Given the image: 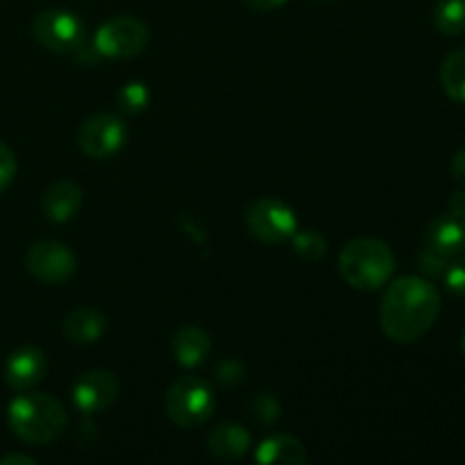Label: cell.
Wrapping results in <instances>:
<instances>
[{
  "mask_svg": "<svg viewBox=\"0 0 465 465\" xmlns=\"http://www.w3.org/2000/svg\"><path fill=\"white\" fill-rule=\"evenodd\" d=\"M127 127L114 114H95L86 118L77 132V145L91 159H109L125 145Z\"/></svg>",
  "mask_w": 465,
  "mask_h": 465,
  "instance_id": "cell-9",
  "label": "cell"
},
{
  "mask_svg": "<svg viewBox=\"0 0 465 465\" xmlns=\"http://www.w3.org/2000/svg\"><path fill=\"white\" fill-rule=\"evenodd\" d=\"M440 86L454 103L465 104V48L454 50L440 66Z\"/></svg>",
  "mask_w": 465,
  "mask_h": 465,
  "instance_id": "cell-18",
  "label": "cell"
},
{
  "mask_svg": "<svg viewBox=\"0 0 465 465\" xmlns=\"http://www.w3.org/2000/svg\"><path fill=\"white\" fill-rule=\"evenodd\" d=\"M291 243L295 254L304 262H321L327 254V239L316 230H295Z\"/></svg>",
  "mask_w": 465,
  "mask_h": 465,
  "instance_id": "cell-20",
  "label": "cell"
},
{
  "mask_svg": "<svg viewBox=\"0 0 465 465\" xmlns=\"http://www.w3.org/2000/svg\"><path fill=\"white\" fill-rule=\"evenodd\" d=\"M163 407H166L168 418L177 427L193 430V427L204 425L212 418L216 398H213L207 381L198 380V377H180L166 391Z\"/></svg>",
  "mask_w": 465,
  "mask_h": 465,
  "instance_id": "cell-4",
  "label": "cell"
},
{
  "mask_svg": "<svg viewBox=\"0 0 465 465\" xmlns=\"http://www.w3.org/2000/svg\"><path fill=\"white\" fill-rule=\"evenodd\" d=\"M150 30L134 16H116L103 23L94 36V45L100 57L130 59L148 48Z\"/></svg>",
  "mask_w": 465,
  "mask_h": 465,
  "instance_id": "cell-6",
  "label": "cell"
},
{
  "mask_svg": "<svg viewBox=\"0 0 465 465\" xmlns=\"http://www.w3.org/2000/svg\"><path fill=\"white\" fill-rule=\"evenodd\" d=\"M461 345H463V354H465V331H463V341H461Z\"/></svg>",
  "mask_w": 465,
  "mask_h": 465,
  "instance_id": "cell-31",
  "label": "cell"
},
{
  "mask_svg": "<svg viewBox=\"0 0 465 465\" xmlns=\"http://www.w3.org/2000/svg\"><path fill=\"white\" fill-rule=\"evenodd\" d=\"M445 289L457 298H465V257H457L448 263L443 272Z\"/></svg>",
  "mask_w": 465,
  "mask_h": 465,
  "instance_id": "cell-23",
  "label": "cell"
},
{
  "mask_svg": "<svg viewBox=\"0 0 465 465\" xmlns=\"http://www.w3.org/2000/svg\"><path fill=\"white\" fill-rule=\"evenodd\" d=\"M452 177L459 184L465 186V148L459 150L452 159Z\"/></svg>",
  "mask_w": 465,
  "mask_h": 465,
  "instance_id": "cell-28",
  "label": "cell"
},
{
  "mask_svg": "<svg viewBox=\"0 0 465 465\" xmlns=\"http://www.w3.org/2000/svg\"><path fill=\"white\" fill-rule=\"evenodd\" d=\"M440 316V293L430 280L416 275L391 282L380 304V325L393 343L420 341Z\"/></svg>",
  "mask_w": 465,
  "mask_h": 465,
  "instance_id": "cell-1",
  "label": "cell"
},
{
  "mask_svg": "<svg viewBox=\"0 0 465 465\" xmlns=\"http://www.w3.org/2000/svg\"><path fill=\"white\" fill-rule=\"evenodd\" d=\"M245 377V371L243 366H241L236 359H230V361H223L221 366H218V381H221L223 386H239L241 381H243Z\"/></svg>",
  "mask_w": 465,
  "mask_h": 465,
  "instance_id": "cell-26",
  "label": "cell"
},
{
  "mask_svg": "<svg viewBox=\"0 0 465 465\" xmlns=\"http://www.w3.org/2000/svg\"><path fill=\"white\" fill-rule=\"evenodd\" d=\"M32 35L45 50L73 54L86 41V27L68 9H45L32 23Z\"/></svg>",
  "mask_w": 465,
  "mask_h": 465,
  "instance_id": "cell-7",
  "label": "cell"
},
{
  "mask_svg": "<svg viewBox=\"0 0 465 465\" xmlns=\"http://www.w3.org/2000/svg\"><path fill=\"white\" fill-rule=\"evenodd\" d=\"M45 371H48L45 354L35 345H23L7 357L3 377L9 389L21 393V391L35 389L45 377Z\"/></svg>",
  "mask_w": 465,
  "mask_h": 465,
  "instance_id": "cell-11",
  "label": "cell"
},
{
  "mask_svg": "<svg viewBox=\"0 0 465 465\" xmlns=\"http://www.w3.org/2000/svg\"><path fill=\"white\" fill-rule=\"evenodd\" d=\"M16 168H18L16 154H14V150L9 148L7 143L0 141V193H3V191L14 182V177H16Z\"/></svg>",
  "mask_w": 465,
  "mask_h": 465,
  "instance_id": "cell-24",
  "label": "cell"
},
{
  "mask_svg": "<svg viewBox=\"0 0 465 465\" xmlns=\"http://www.w3.org/2000/svg\"><path fill=\"white\" fill-rule=\"evenodd\" d=\"M82 189L73 180H57L44 193V216L53 223H66L77 216L82 207Z\"/></svg>",
  "mask_w": 465,
  "mask_h": 465,
  "instance_id": "cell-13",
  "label": "cell"
},
{
  "mask_svg": "<svg viewBox=\"0 0 465 465\" xmlns=\"http://www.w3.org/2000/svg\"><path fill=\"white\" fill-rule=\"evenodd\" d=\"M104 330H107V318L89 307L73 309L62 322L64 336L75 345L98 343L103 339Z\"/></svg>",
  "mask_w": 465,
  "mask_h": 465,
  "instance_id": "cell-15",
  "label": "cell"
},
{
  "mask_svg": "<svg viewBox=\"0 0 465 465\" xmlns=\"http://www.w3.org/2000/svg\"><path fill=\"white\" fill-rule=\"evenodd\" d=\"M36 459L30 457V454H21V452H12L0 457V465H35Z\"/></svg>",
  "mask_w": 465,
  "mask_h": 465,
  "instance_id": "cell-29",
  "label": "cell"
},
{
  "mask_svg": "<svg viewBox=\"0 0 465 465\" xmlns=\"http://www.w3.org/2000/svg\"><path fill=\"white\" fill-rule=\"evenodd\" d=\"M25 268L36 282L48 286L66 284L77 271V259L71 250L57 241H39L25 254Z\"/></svg>",
  "mask_w": 465,
  "mask_h": 465,
  "instance_id": "cell-8",
  "label": "cell"
},
{
  "mask_svg": "<svg viewBox=\"0 0 465 465\" xmlns=\"http://www.w3.org/2000/svg\"><path fill=\"white\" fill-rule=\"evenodd\" d=\"M254 459L263 465H302L307 463V450L295 436L277 434L259 445Z\"/></svg>",
  "mask_w": 465,
  "mask_h": 465,
  "instance_id": "cell-17",
  "label": "cell"
},
{
  "mask_svg": "<svg viewBox=\"0 0 465 465\" xmlns=\"http://www.w3.org/2000/svg\"><path fill=\"white\" fill-rule=\"evenodd\" d=\"M434 25L448 36L465 32V0H439L434 7Z\"/></svg>",
  "mask_w": 465,
  "mask_h": 465,
  "instance_id": "cell-19",
  "label": "cell"
},
{
  "mask_svg": "<svg viewBox=\"0 0 465 465\" xmlns=\"http://www.w3.org/2000/svg\"><path fill=\"white\" fill-rule=\"evenodd\" d=\"M9 430L18 440L27 445H50L66 430V409L57 398L45 393H27L9 402L7 407Z\"/></svg>",
  "mask_w": 465,
  "mask_h": 465,
  "instance_id": "cell-2",
  "label": "cell"
},
{
  "mask_svg": "<svg viewBox=\"0 0 465 465\" xmlns=\"http://www.w3.org/2000/svg\"><path fill=\"white\" fill-rule=\"evenodd\" d=\"M250 434L243 425L236 422H221L213 427L212 434L207 436V448L212 457L218 461H239L250 448Z\"/></svg>",
  "mask_w": 465,
  "mask_h": 465,
  "instance_id": "cell-14",
  "label": "cell"
},
{
  "mask_svg": "<svg viewBox=\"0 0 465 465\" xmlns=\"http://www.w3.org/2000/svg\"><path fill=\"white\" fill-rule=\"evenodd\" d=\"M286 0H241V5L252 12H272V9L282 7Z\"/></svg>",
  "mask_w": 465,
  "mask_h": 465,
  "instance_id": "cell-27",
  "label": "cell"
},
{
  "mask_svg": "<svg viewBox=\"0 0 465 465\" xmlns=\"http://www.w3.org/2000/svg\"><path fill=\"white\" fill-rule=\"evenodd\" d=\"M245 227L257 241L280 245L291 241L298 230V216L286 203L277 198H259L245 212Z\"/></svg>",
  "mask_w": 465,
  "mask_h": 465,
  "instance_id": "cell-5",
  "label": "cell"
},
{
  "mask_svg": "<svg viewBox=\"0 0 465 465\" xmlns=\"http://www.w3.org/2000/svg\"><path fill=\"white\" fill-rule=\"evenodd\" d=\"M250 409H252V416L257 418L262 425H272V422L280 418V404L272 398L271 393H257L250 400Z\"/></svg>",
  "mask_w": 465,
  "mask_h": 465,
  "instance_id": "cell-22",
  "label": "cell"
},
{
  "mask_svg": "<svg viewBox=\"0 0 465 465\" xmlns=\"http://www.w3.org/2000/svg\"><path fill=\"white\" fill-rule=\"evenodd\" d=\"M339 272L352 289L377 291L395 272V254L384 241L363 236L350 241L339 257Z\"/></svg>",
  "mask_w": 465,
  "mask_h": 465,
  "instance_id": "cell-3",
  "label": "cell"
},
{
  "mask_svg": "<svg viewBox=\"0 0 465 465\" xmlns=\"http://www.w3.org/2000/svg\"><path fill=\"white\" fill-rule=\"evenodd\" d=\"M116 100L123 112L139 114L150 104V89L143 82H127L123 89H118Z\"/></svg>",
  "mask_w": 465,
  "mask_h": 465,
  "instance_id": "cell-21",
  "label": "cell"
},
{
  "mask_svg": "<svg viewBox=\"0 0 465 465\" xmlns=\"http://www.w3.org/2000/svg\"><path fill=\"white\" fill-rule=\"evenodd\" d=\"M450 209L465 213V191H454L452 198H450Z\"/></svg>",
  "mask_w": 465,
  "mask_h": 465,
  "instance_id": "cell-30",
  "label": "cell"
},
{
  "mask_svg": "<svg viewBox=\"0 0 465 465\" xmlns=\"http://www.w3.org/2000/svg\"><path fill=\"white\" fill-rule=\"evenodd\" d=\"M448 263H450V259L440 257L436 250L427 248L425 245V250H422V254H420V271H425L427 275H431V277H443Z\"/></svg>",
  "mask_w": 465,
  "mask_h": 465,
  "instance_id": "cell-25",
  "label": "cell"
},
{
  "mask_svg": "<svg viewBox=\"0 0 465 465\" xmlns=\"http://www.w3.org/2000/svg\"><path fill=\"white\" fill-rule=\"evenodd\" d=\"M121 393V381L107 368H94L77 377L73 402L82 413H100L112 407Z\"/></svg>",
  "mask_w": 465,
  "mask_h": 465,
  "instance_id": "cell-10",
  "label": "cell"
},
{
  "mask_svg": "<svg viewBox=\"0 0 465 465\" xmlns=\"http://www.w3.org/2000/svg\"><path fill=\"white\" fill-rule=\"evenodd\" d=\"M425 245L450 262L461 257L465 252V213L450 209L443 216L436 218L427 230Z\"/></svg>",
  "mask_w": 465,
  "mask_h": 465,
  "instance_id": "cell-12",
  "label": "cell"
},
{
  "mask_svg": "<svg viewBox=\"0 0 465 465\" xmlns=\"http://www.w3.org/2000/svg\"><path fill=\"white\" fill-rule=\"evenodd\" d=\"M173 357L180 366L195 368L207 359L209 350H212V339L204 330L195 325H184L173 334L171 341Z\"/></svg>",
  "mask_w": 465,
  "mask_h": 465,
  "instance_id": "cell-16",
  "label": "cell"
},
{
  "mask_svg": "<svg viewBox=\"0 0 465 465\" xmlns=\"http://www.w3.org/2000/svg\"><path fill=\"white\" fill-rule=\"evenodd\" d=\"M322 3H330V0H322Z\"/></svg>",
  "mask_w": 465,
  "mask_h": 465,
  "instance_id": "cell-32",
  "label": "cell"
}]
</instances>
